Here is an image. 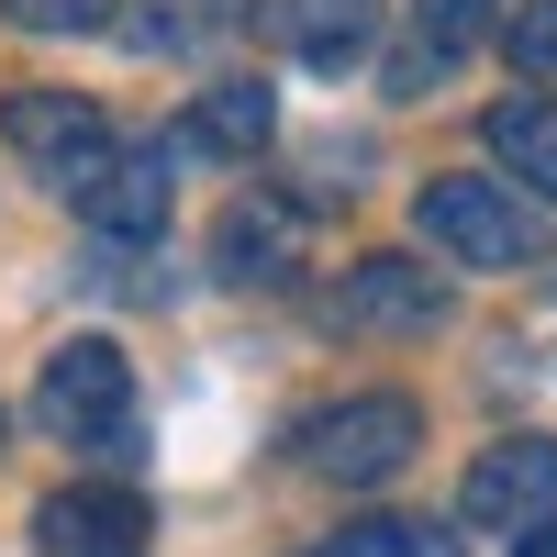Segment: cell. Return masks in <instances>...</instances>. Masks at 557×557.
Returning a JSON list of instances; mask_svg holds the SVG:
<instances>
[{"label":"cell","mask_w":557,"mask_h":557,"mask_svg":"<svg viewBox=\"0 0 557 557\" xmlns=\"http://www.w3.org/2000/svg\"><path fill=\"white\" fill-rule=\"evenodd\" d=\"M524 557H557V513H546V524H524Z\"/></svg>","instance_id":"e0dca14e"},{"label":"cell","mask_w":557,"mask_h":557,"mask_svg":"<svg viewBox=\"0 0 557 557\" xmlns=\"http://www.w3.org/2000/svg\"><path fill=\"white\" fill-rule=\"evenodd\" d=\"M502 45H513V67H524L535 89H557V0H524V12L502 23Z\"/></svg>","instance_id":"9a60e30c"},{"label":"cell","mask_w":557,"mask_h":557,"mask_svg":"<svg viewBox=\"0 0 557 557\" xmlns=\"http://www.w3.org/2000/svg\"><path fill=\"white\" fill-rule=\"evenodd\" d=\"M78 212L101 223L112 246H146L157 223H168V146H123V157L78 190Z\"/></svg>","instance_id":"8fae6325"},{"label":"cell","mask_w":557,"mask_h":557,"mask_svg":"<svg viewBox=\"0 0 557 557\" xmlns=\"http://www.w3.org/2000/svg\"><path fill=\"white\" fill-rule=\"evenodd\" d=\"M0 134H12V157H23L57 201H78L89 178L123 157V134L101 123V101H78V89H12V101H0Z\"/></svg>","instance_id":"3957f363"},{"label":"cell","mask_w":557,"mask_h":557,"mask_svg":"<svg viewBox=\"0 0 557 557\" xmlns=\"http://www.w3.org/2000/svg\"><path fill=\"white\" fill-rule=\"evenodd\" d=\"M312 557H457V535L424 524V513H368V524H346L335 546H312Z\"/></svg>","instance_id":"5bb4252c"},{"label":"cell","mask_w":557,"mask_h":557,"mask_svg":"<svg viewBox=\"0 0 557 557\" xmlns=\"http://www.w3.org/2000/svg\"><path fill=\"white\" fill-rule=\"evenodd\" d=\"M412 446H424V412L401 391H357V401H323L301 424V469L335 480V491H380L412 469Z\"/></svg>","instance_id":"7a4b0ae2"},{"label":"cell","mask_w":557,"mask_h":557,"mask_svg":"<svg viewBox=\"0 0 557 557\" xmlns=\"http://www.w3.org/2000/svg\"><path fill=\"white\" fill-rule=\"evenodd\" d=\"M424 246H446L457 268H535V201L502 178H435L424 190Z\"/></svg>","instance_id":"277c9868"},{"label":"cell","mask_w":557,"mask_h":557,"mask_svg":"<svg viewBox=\"0 0 557 557\" xmlns=\"http://www.w3.org/2000/svg\"><path fill=\"white\" fill-rule=\"evenodd\" d=\"M146 535H157V513L134 491H112V480H78V491H57L34 513V546L45 557H146Z\"/></svg>","instance_id":"52a82bcc"},{"label":"cell","mask_w":557,"mask_h":557,"mask_svg":"<svg viewBox=\"0 0 557 557\" xmlns=\"http://www.w3.org/2000/svg\"><path fill=\"white\" fill-rule=\"evenodd\" d=\"M23 34H112V0H0Z\"/></svg>","instance_id":"2e32d148"},{"label":"cell","mask_w":557,"mask_h":557,"mask_svg":"<svg viewBox=\"0 0 557 557\" xmlns=\"http://www.w3.org/2000/svg\"><path fill=\"white\" fill-rule=\"evenodd\" d=\"M380 12L391 0H268V45L290 67H312V78H346L380 45Z\"/></svg>","instance_id":"ba28073f"},{"label":"cell","mask_w":557,"mask_h":557,"mask_svg":"<svg viewBox=\"0 0 557 557\" xmlns=\"http://www.w3.org/2000/svg\"><path fill=\"white\" fill-rule=\"evenodd\" d=\"M457 513L491 524V535H524L557 513V435H502L469 480H457Z\"/></svg>","instance_id":"8992f818"},{"label":"cell","mask_w":557,"mask_h":557,"mask_svg":"<svg viewBox=\"0 0 557 557\" xmlns=\"http://www.w3.org/2000/svg\"><path fill=\"white\" fill-rule=\"evenodd\" d=\"M401 12H412V34L391 45V89L401 101H424L469 45H491V0H401Z\"/></svg>","instance_id":"30bf717a"},{"label":"cell","mask_w":557,"mask_h":557,"mask_svg":"<svg viewBox=\"0 0 557 557\" xmlns=\"http://www.w3.org/2000/svg\"><path fill=\"white\" fill-rule=\"evenodd\" d=\"M268 134H278V101L257 78H212L190 101V146L201 157H268Z\"/></svg>","instance_id":"4fadbf2b"},{"label":"cell","mask_w":557,"mask_h":557,"mask_svg":"<svg viewBox=\"0 0 557 557\" xmlns=\"http://www.w3.org/2000/svg\"><path fill=\"white\" fill-rule=\"evenodd\" d=\"M491 157L524 201H557V89H513L491 101Z\"/></svg>","instance_id":"7c38bea8"},{"label":"cell","mask_w":557,"mask_h":557,"mask_svg":"<svg viewBox=\"0 0 557 557\" xmlns=\"http://www.w3.org/2000/svg\"><path fill=\"white\" fill-rule=\"evenodd\" d=\"M212 268H223V278H290V268H301V201L235 190L223 223H212Z\"/></svg>","instance_id":"9c48e42d"},{"label":"cell","mask_w":557,"mask_h":557,"mask_svg":"<svg viewBox=\"0 0 557 557\" xmlns=\"http://www.w3.org/2000/svg\"><path fill=\"white\" fill-rule=\"evenodd\" d=\"M34 424L78 446V457H101V469H123V457H146V412H134V357L112 335H67L57 357H45V380H34Z\"/></svg>","instance_id":"6da1fadb"},{"label":"cell","mask_w":557,"mask_h":557,"mask_svg":"<svg viewBox=\"0 0 557 557\" xmlns=\"http://www.w3.org/2000/svg\"><path fill=\"white\" fill-rule=\"evenodd\" d=\"M457 301H446V278L435 268H412V257H357L346 268V290H335V323L368 346H401V335H435Z\"/></svg>","instance_id":"5b68a950"}]
</instances>
